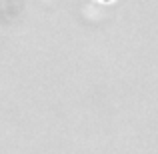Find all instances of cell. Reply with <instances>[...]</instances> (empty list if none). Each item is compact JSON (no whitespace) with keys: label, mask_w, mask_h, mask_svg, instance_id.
<instances>
[{"label":"cell","mask_w":158,"mask_h":154,"mask_svg":"<svg viewBox=\"0 0 158 154\" xmlns=\"http://www.w3.org/2000/svg\"><path fill=\"white\" fill-rule=\"evenodd\" d=\"M104 2H110V0H104Z\"/></svg>","instance_id":"obj_1"}]
</instances>
